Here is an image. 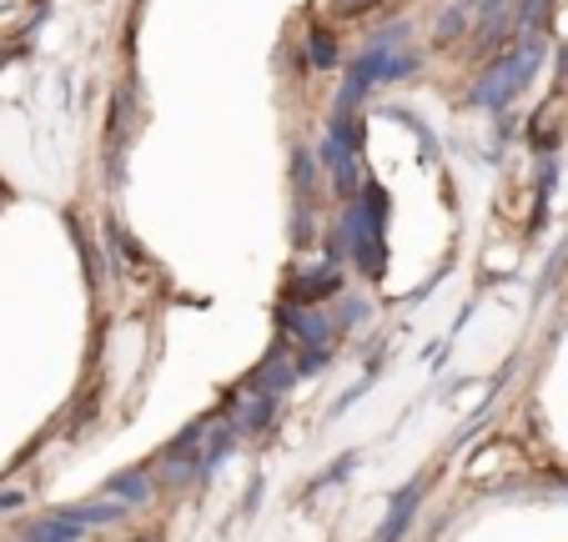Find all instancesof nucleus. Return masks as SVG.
I'll use <instances>...</instances> for the list:
<instances>
[{
  "mask_svg": "<svg viewBox=\"0 0 568 542\" xmlns=\"http://www.w3.org/2000/svg\"><path fill=\"white\" fill-rule=\"evenodd\" d=\"M81 532H87L81 522H71L65 512H55V518H45L41 528H31V542H75Z\"/></svg>",
  "mask_w": 568,
  "mask_h": 542,
  "instance_id": "nucleus-4",
  "label": "nucleus"
},
{
  "mask_svg": "<svg viewBox=\"0 0 568 542\" xmlns=\"http://www.w3.org/2000/svg\"><path fill=\"white\" fill-rule=\"evenodd\" d=\"M538 61H544V41H538V31H528V41H518L514 51L504 55V61H494L488 71H483L478 91H473V106L483 111H504L508 101L524 91L528 81H534Z\"/></svg>",
  "mask_w": 568,
  "mask_h": 542,
  "instance_id": "nucleus-1",
  "label": "nucleus"
},
{
  "mask_svg": "<svg viewBox=\"0 0 568 542\" xmlns=\"http://www.w3.org/2000/svg\"><path fill=\"white\" fill-rule=\"evenodd\" d=\"M307 61L317 65V71H337V41H333V31L312 25V31H307Z\"/></svg>",
  "mask_w": 568,
  "mask_h": 542,
  "instance_id": "nucleus-3",
  "label": "nucleus"
},
{
  "mask_svg": "<svg viewBox=\"0 0 568 542\" xmlns=\"http://www.w3.org/2000/svg\"><path fill=\"white\" fill-rule=\"evenodd\" d=\"M353 462H357V452H347V458H337L333 468H327V472H322L317 482H312V488H333V482H343V478H347V468H353Z\"/></svg>",
  "mask_w": 568,
  "mask_h": 542,
  "instance_id": "nucleus-8",
  "label": "nucleus"
},
{
  "mask_svg": "<svg viewBox=\"0 0 568 542\" xmlns=\"http://www.w3.org/2000/svg\"><path fill=\"white\" fill-rule=\"evenodd\" d=\"M357 317H367V307H363V301H343V317H337V327H353Z\"/></svg>",
  "mask_w": 568,
  "mask_h": 542,
  "instance_id": "nucleus-9",
  "label": "nucleus"
},
{
  "mask_svg": "<svg viewBox=\"0 0 568 542\" xmlns=\"http://www.w3.org/2000/svg\"><path fill=\"white\" fill-rule=\"evenodd\" d=\"M106 492H111V498H121V502L131 508V502H146V498H151V482L141 478V472H121V478L106 482Z\"/></svg>",
  "mask_w": 568,
  "mask_h": 542,
  "instance_id": "nucleus-5",
  "label": "nucleus"
},
{
  "mask_svg": "<svg viewBox=\"0 0 568 542\" xmlns=\"http://www.w3.org/2000/svg\"><path fill=\"white\" fill-rule=\"evenodd\" d=\"M463 25H468V6H458V0H453L448 11L438 16V45H453V41H458Z\"/></svg>",
  "mask_w": 568,
  "mask_h": 542,
  "instance_id": "nucleus-6",
  "label": "nucleus"
},
{
  "mask_svg": "<svg viewBox=\"0 0 568 542\" xmlns=\"http://www.w3.org/2000/svg\"><path fill=\"white\" fill-rule=\"evenodd\" d=\"M554 0H518V31H538Z\"/></svg>",
  "mask_w": 568,
  "mask_h": 542,
  "instance_id": "nucleus-7",
  "label": "nucleus"
},
{
  "mask_svg": "<svg viewBox=\"0 0 568 542\" xmlns=\"http://www.w3.org/2000/svg\"><path fill=\"white\" fill-rule=\"evenodd\" d=\"M418 502H423V482H413V488L393 502V512H387V522H383V532H377V542H397V538H403V532L413 528V512H418Z\"/></svg>",
  "mask_w": 568,
  "mask_h": 542,
  "instance_id": "nucleus-2",
  "label": "nucleus"
}]
</instances>
